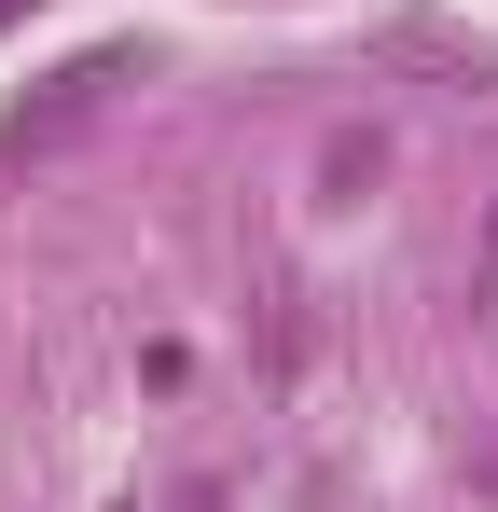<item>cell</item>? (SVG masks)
I'll use <instances>...</instances> for the list:
<instances>
[{
    "label": "cell",
    "instance_id": "obj_1",
    "mask_svg": "<svg viewBox=\"0 0 498 512\" xmlns=\"http://www.w3.org/2000/svg\"><path fill=\"white\" fill-rule=\"evenodd\" d=\"M111 84H125V56H83V70H56V97H28V111L0 125V153H14V167H28V153H56L83 111H111Z\"/></svg>",
    "mask_w": 498,
    "mask_h": 512
},
{
    "label": "cell",
    "instance_id": "obj_2",
    "mask_svg": "<svg viewBox=\"0 0 498 512\" xmlns=\"http://www.w3.org/2000/svg\"><path fill=\"white\" fill-rule=\"evenodd\" d=\"M374 180H388V139H374V125H346V139L319 153V208H360Z\"/></svg>",
    "mask_w": 498,
    "mask_h": 512
},
{
    "label": "cell",
    "instance_id": "obj_3",
    "mask_svg": "<svg viewBox=\"0 0 498 512\" xmlns=\"http://www.w3.org/2000/svg\"><path fill=\"white\" fill-rule=\"evenodd\" d=\"M180 512H222V485H180Z\"/></svg>",
    "mask_w": 498,
    "mask_h": 512
},
{
    "label": "cell",
    "instance_id": "obj_4",
    "mask_svg": "<svg viewBox=\"0 0 498 512\" xmlns=\"http://www.w3.org/2000/svg\"><path fill=\"white\" fill-rule=\"evenodd\" d=\"M0 14H28V0H0Z\"/></svg>",
    "mask_w": 498,
    "mask_h": 512
},
{
    "label": "cell",
    "instance_id": "obj_5",
    "mask_svg": "<svg viewBox=\"0 0 498 512\" xmlns=\"http://www.w3.org/2000/svg\"><path fill=\"white\" fill-rule=\"evenodd\" d=\"M125 512H139V499H125Z\"/></svg>",
    "mask_w": 498,
    "mask_h": 512
}]
</instances>
